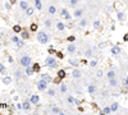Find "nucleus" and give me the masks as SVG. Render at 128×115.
<instances>
[{
  "label": "nucleus",
  "instance_id": "obj_46",
  "mask_svg": "<svg viewBox=\"0 0 128 115\" xmlns=\"http://www.w3.org/2000/svg\"><path fill=\"white\" fill-rule=\"evenodd\" d=\"M96 76H97L99 78H101V77L104 76V73H103V70H97V72H96Z\"/></svg>",
  "mask_w": 128,
  "mask_h": 115
},
{
  "label": "nucleus",
  "instance_id": "obj_22",
  "mask_svg": "<svg viewBox=\"0 0 128 115\" xmlns=\"http://www.w3.org/2000/svg\"><path fill=\"white\" fill-rule=\"evenodd\" d=\"M101 113H103V114H105V115H108V114L112 113V109H110V106H105V107H103Z\"/></svg>",
  "mask_w": 128,
  "mask_h": 115
},
{
  "label": "nucleus",
  "instance_id": "obj_3",
  "mask_svg": "<svg viewBox=\"0 0 128 115\" xmlns=\"http://www.w3.org/2000/svg\"><path fill=\"white\" fill-rule=\"evenodd\" d=\"M19 64H21V67H28V65H31L32 64V59L28 56V55H24V56H22L21 59H19Z\"/></svg>",
  "mask_w": 128,
  "mask_h": 115
},
{
  "label": "nucleus",
  "instance_id": "obj_19",
  "mask_svg": "<svg viewBox=\"0 0 128 115\" xmlns=\"http://www.w3.org/2000/svg\"><path fill=\"white\" fill-rule=\"evenodd\" d=\"M115 76H116V73L113 70V69H110V70L106 73V77H108L109 79H110V78H115Z\"/></svg>",
  "mask_w": 128,
  "mask_h": 115
},
{
  "label": "nucleus",
  "instance_id": "obj_5",
  "mask_svg": "<svg viewBox=\"0 0 128 115\" xmlns=\"http://www.w3.org/2000/svg\"><path fill=\"white\" fill-rule=\"evenodd\" d=\"M72 77L73 78H81L82 77V72L80 70V69H73V70H72Z\"/></svg>",
  "mask_w": 128,
  "mask_h": 115
},
{
  "label": "nucleus",
  "instance_id": "obj_57",
  "mask_svg": "<svg viewBox=\"0 0 128 115\" xmlns=\"http://www.w3.org/2000/svg\"><path fill=\"white\" fill-rule=\"evenodd\" d=\"M10 5H12V4H9V3H7V4H5V8H7V9H9V8H10Z\"/></svg>",
  "mask_w": 128,
  "mask_h": 115
},
{
  "label": "nucleus",
  "instance_id": "obj_30",
  "mask_svg": "<svg viewBox=\"0 0 128 115\" xmlns=\"http://www.w3.org/2000/svg\"><path fill=\"white\" fill-rule=\"evenodd\" d=\"M13 31H14L15 33H19V32H22V28H21L19 24H15V26L13 27Z\"/></svg>",
  "mask_w": 128,
  "mask_h": 115
},
{
  "label": "nucleus",
  "instance_id": "obj_14",
  "mask_svg": "<svg viewBox=\"0 0 128 115\" xmlns=\"http://www.w3.org/2000/svg\"><path fill=\"white\" fill-rule=\"evenodd\" d=\"M116 17H118V19H119L120 22H123V21L126 19V14L123 13V12H118V13H116Z\"/></svg>",
  "mask_w": 128,
  "mask_h": 115
},
{
  "label": "nucleus",
  "instance_id": "obj_26",
  "mask_svg": "<svg viewBox=\"0 0 128 115\" xmlns=\"http://www.w3.org/2000/svg\"><path fill=\"white\" fill-rule=\"evenodd\" d=\"M51 113H54V114H63L62 110H60L59 107H57V106H53L51 107Z\"/></svg>",
  "mask_w": 128,
  "mask_h": 115
},
{
  "label": "nucleus",
  "instance_id": "obj_31",
  "mask_svg": "<svg viewBox=\"0 0 128 115\" xmlns=\"http://www.w3.org/2000/svg\"><path fill=\"white\" fill-rule=\"evenodd\" d=\"M32 68H33V72H35V73H38V72H40V64H37V63H36V64H33Z\"/></svg>",
  "mask_w": 128,
  "mask_h": 115
},
{
  "label": "nucleus",
  "instance_id": "obj_54",
  "mask_svg": "<svg viewBox=\"0 0 128 115\" xmlns=\"http://www.w3.org/2000/svg\"><path fill=\"white\" fill-rule=\"evenodd\" d=\"M123 41H124V42H128V33H126V34H124V37H123Z\"/></svg>",
  "mask_w": 128,
  "mask_h": 115
},
{
  "label": "nucleus",
  "instance_id": "obj_42",
  "mask_svg": "<svg viewBox=\"0 0 128 115\" xmlns=\"http://www.w3.org/2000/svg\"><path fill=\"white\" fill-rule=\"evenodd\" d=\"M57 56L59 58V59H63V58H64V54L62 53V51H57Z\"/></svg>",
  "mask_w": 128,
  "mask_h": 115
},
{
  "label": "nucleus",
  "instance_id": "obj_43",
  "mask_svg": "<svg viewBox=\"0 0 128 115\" xmlns=\"http://www.w3.org/2000/svg\"><path fill=\"white\" fill-rule=\"evenodd\" d=\"M47 95H49V96H55V90H53V88L49 90V91H47Z\"/></svg>",
  "mask_w": 128,
  "mask_h": 115
},
{
  "label": "nucleus",
  "instance_id": "obj_32",
  "mask_svg": "<svg viewBox=\"0 0 128 115\" xmlns=\"http://www.w3.org/2000/svg\"><path fill=\"white\" fill-rule=\"evenodd\" d=\"M38 30V26L36 24V23H32V24H31V31L32 32H36Z\"/></svg>",
  "mask_w": 128,
  "mask_h": 115
},
{
  "label": "nucleus",
  "instance_id": "obj_39",
  "mask_svg": "<svg viewBox=\"0 0 128 115\" xmlns=\"http://www.w3.org/2000/svg\"><path fill=\"white\" fill-rule=\"evenodd\" d=\"M14 76H15V78L19 79V78L22 77V72H21V70H15V72H14Z\"/></svg>",
  "mask_w": 128,
  "mask_h": 115
},
{
  "label": "nucleus",
  "instance_id": "obj_37",
  "mask_svg": "<svg viewBox=\"0 0 128 115\" xmlns=\"http://www.w3.org/2000/svg\"><path fill=\"white\" fill-rule=\"evenodd\" d=\"M35 5H36V9H37V10H41V9H42V4H41V1H36Z\"/></svg>",
  "mask_w": 128,
  "mask_h": 115
},
{
  "label": "nucleus",
  "instance_id": "obj_29",
  "mask_svg": "<svg viewBox=\"0 0 128 115\" xmlns=\"http://www.w3.org/2000/svg\"><path fill=\"white\" fill-rule=\"evenodd\" d=\"M44 24H45L47 28H50V27L53 26V21H51V19H45V22H44Z\"/></svg>",
  "mask_w": 128,
  "mask_h": 115
},
{
  "label": "nucleus",
  "instance_id": "obj_58",
  "mask_svg": "<svg viewBox=\"0 0 128 115\" xmlns=\"http://www.w3.org/2000/svg\"><path fill=\"white\" fill-rule=\"evenodd\" d=\"M9 1H10V4H15L17 0H9Z\"/></svg>",
  "mask_w": 128,
  "mask_h": 115
},
{
  "label": "nucleus",
  "instance_id": "obj_48",
  "mask_svg": "<svg viewBox=\"0 0 128 115\" xmlns=\"http://www.w3.org/2000/svg\"><path fill=\"white\" fill-rule=\"evenodd\" d=\"M23 109V104H17V110H22Z\"/></svg>",
  "mask_w": 128,
  "mask_h": 115
},
{
  "label": "nucleus",
  "instance_id": "obj_17",
  "mask_svg": "<svg viewBox=\"0 0 128 115\" xmlns=\"http://www.w3.org/2000/svg\"><path fill=\"white\" fill-rule=\"evenodd\" d=\"M33 73H35V72H33V68H32L31 65L26 67V74H27V76H32Z\"/></svg>",
  "mask_w": 128,
  "mask_h": 115
},
{
  "label": "nucleus",
  "instance_id": "obj_16",
  "mask_svg": "<svg viewBox=\"0 0 128 115\" xmlns=\"http://www.w3.org/2000/svg\"><path fill=\"white\" fill-rule=\"evenodd\" d=\"M110 109H112V113L116 111V110L119 109V104H118V102H113L112 105H110Z\"/></svg>",
  "mask_w": 128,
  "mask_h": 115
},
{
  "label": "nucleus",
  "instance_id": "obj_23",
  "mask_svg": "<svg viewBox=\"0 0 128 115\" xmlns=\"http://www.w3.org/2000/svg\"><path fill=\"white\" fill-rule=\"evenodd\" d=\"M59 88H60V92H62V93H65V92H67V90H68V87H67V84H65V83H63V82L60 83V87H59Z\"/></svg>",
  "mask_w": 128,
  "mask_h": 115
},
{
  "label": "nucleus",
  "instance_id": "obj_2",
  "mask_svg": "<svg viewBox=\"0 0 128 115\" xmlns=\"http://www.w3.org/2000/svg\"><path fill=\"white\" fill-rule=\"evenodd\" d=\"M37 41L42 44V45H45L49 42V36H47V33L46 32H44V31H40V32H37Z\"/></svg>",
  "mask_w": 128,
  "mask_h": 115
},
{
  "label": "nucleus",
  "instance_id": "obj_4",
  "mask_svg": "<svg viewBox=\"0 0 128 115\" xmlns=\"http://www.w3.org/2000/svg\"><path fill=\"white\" fill-rule=\"evenodd\" d=\"M47 84H49V83L46 82L45 79H41L40 82L37 83V88L40 90V91H45V90H46V87H47Z\"/></svg>",
  "mask_w": 128,
  "mask_h": 115
},
{
  "label": "nucleus",
  "instance_id": "obj_41",
  "mask_svg": "<svg viewBox=\"0 0 128 115\" xmlns=\"http://www.w3.org/2000/svg\"><path fill=\"white\" fill-rule=\"evenodd\" d=\"M53 82H54V83H57V84H60V83H62V78L57 77V78H55V79L53 80Z\"/></svg>",
  "mask_w": 128,
  "mask_h": 115
},
{
  "label": "nucleus",
  "instance_id": "obj_50",
  "mask_svg": "<svg viewBox=\"0 0 128 115\" xmlns=\"http://www.w3.org/2000/svg\"><path fill=\"white\" fill-rule=\"evenodd\" d=\"M67 40H68V41H69V42H73V41H74V40H76V37H74V36H69V37H68V38H67Z\"/></svg>",
  "mask_w": 128,
  "mask_h": 115
},
{
  "label": "nucleus",
  "instance_id": "obj_1",
  "mask_svg": "<svg viewBox=\"0 0 128 115\" xmlns=\"http://www.w3.org/2000/svg\"><path fill=\"white\" fill-rule=\"evenodd\" d=\"M45 65L53 69V68H57L58 67V61H57V59H55L53 55H49L45 59Z\"/></svg>",
  "mask_w": 128,
  "mask_h": 115
},
{
  "label": "nucleus",
  "instance_id": "obj_13",
  "mask_svg": "<svg viewBox=\"0 0 128 115\" xmlns=\"http://www.w3.org/2000/svg\"><path fill=\"white\" fill-rule=\"evenodd\" d=\"M23 110H26V111L31 110V101H24L23 102Z\"/></svg>",
  "mask_w": 128,
  "mask_h": 115
},
{
  "label": "nucleus",
  "instance_id": "obj_9",
  "mask_svg": "<svg viewBox=\"0 0 128 115\" xmlns=\"http://www.w3.org/2000/svg\"><path fill=\"white\" fill-rule=\"evenodd\" d=\"M19 8L22 10H27V9H28V3L24 1V0H21V1H19Z\"/></svg>",
  "mask_w": 128,
  "mask_h": 115
},
{
  "label": "nucleus",
  "instance_id": "obj_21",
  "mask_svg": "<svg viewBox=\"0 0 128 115\" xmlns=\"http://www.w3.org/2000/svg\"><path fill=\"white\" fill-rule=\"evenodd\" d=\"M68 63H69L70 65L76 67V68H77V67L80 65V61H78V60H76V59H69V61H68Z\"/></svg>",
  "mask_w": 128,
  "mask_h": 115
},
{
  "label": "nucleus",
  "instance_id": "obj_55",
  "mask_svg": "<svg viewBox=\"0 0 128 115\" xmlns=\"http://www.w3.org/2000/svg\"><path fill=\"white\" fill-rule=\"evenodd\" d=\"M124 86L128 88V77H127V78H126V80H124Z\"/></svg>",
  "mask_w": 128,
  "mask_h": 115
},
{
  "label": "nucleus",
  "instance_id": "obj_12",
  "mask_svg": "<svg viewBox=\"0 0 128 115\" xmlns=\"http://www.w3.org/2000/svg\"><path fill=\"white\" fill-rule=\"evenodd\" d=\"M87 92H88L90 95H93V93L96 92V87H95L93 84H90V86L87 87Z\"/></svg>",
  "mask_w": 128,
  "mask_h": 115
},
{
  "label": "nucleus",
  "instance_id": "obj_27",
  "mask_svg": "<svg viewBox=\"0 0 128 115\" xmlns=\"http://www.w3.org/2000/svg\"><path fill=\"white\" fill-rule=\"evenodd\" d=\"M82 14H83V10L82 9H77V10H74V13H73L74 17H81Z\"/></svg>",
  "mask_w": 128,
  "mask_h": 115
},
{
  "label": "nucleus",
  "instance_id": "obj_18",
  "mask_svg": "<svg viewBox=\"0 0 128 115\" xmlns=\"http://www.w3.org/2000/svg\"><path fill=\"white\" fill-rule=\"evenodd\" d=\"M65 76H67V73H65L64 69H59V70H58V77L63 79V78H65Z\"/></svg>",
  "mask_w": 128,
  "mask_h": 115
},
{
  "label": "nucleus",
  "instance_id": "obj_36",
  "mask_svg": "<svg viewBox=\"0 0 128 115\" xmlns=\"http://www.w3.org/2000/svg\"><path fill=\"white\" fill-rule=\"evenodd\" d=\"M88 64H90V67L93 68V67H96V65H97V60H96V59H92L90 63H88Z\"/></svg>",
  "mask_w": 128,
  "mask_h": 115
},
{
  "label": "nucleus",
  "instance_id": "obj_45",
  "mask_svg": "<svg viewBox=\"0 0 128 115\" xmlns=\"http://www.w3.org/2000/svg\"><path fill=\"white\" fill-rule=\"evenodd\" d=\"M60 14H62L63 17H65L67 14H68V10H67V9H62V10H60Z\"/></svg>",
  "mask_w": 128,
  "mask_h": 115
},
{
  "label": "nucleus",
  "instance_id": "obj_51",
  "mask_svg": "<svg viewBox=\"0 0 128 115\" xmlns=\"http://www.w3.org/2000/svg\"><path fill=\"white\" fill-rule=\"evenodd\" d=\"M12 41L17 44V42H18V41H19V38H18V37H17V36H13V37H12Z\"/></svg>",
  "mask_w": 128,
  "mask_h": 115
},
{
  "label": "nucleus",
  "instance_id": "obj_44",
  "mask_svg": "<svg viewBox=\"0 0 128 115\" xmlns=\"http://www.w3.org/2000/svg\"><path fill=\"white\" fill-rule=\"evenodd\" d=\"M17 46H18V47H23V46H24V42L22 41V40H19V41L17 42Z\"/></svg>",
  "mask_w": 128,
  "mask_h": 115
},
{
  "label": "nucleus",
  "instance_id": "obj_25",
  "mask_svg": "<svg viewBox=\"0 0 128 115\" xmlns=\"http://www.w3.org/2000/svg\"><path fill=\"white\" fill-rule=\"evenodd\" d=\"M3 83H4V84H7V86L10 84V83H12V78L8 77V76H7V77H4V78H3Z\"/></svg>",
  "mask_w": 128,
  "mask_h": 115
},
{
  "label": "nucleus",
  "instance_id": "obj_20",
  "mask_svg": "<svg viewBox=\"0 0 128 115\" xmlns=\"http://www.w3.org/2000/svg\"><path fill=\"white\" fill-rule=\"evenodd\" d=\"M55 12H57V8H55L54 5H50V7L47 8V13H49V14L53 15V14H55Z\"/></svg>",
  "mask_w": 128,
  "mask_h": 115
},
{
  "label": "nucleus",
  "instance_id": "obj_28",
  "mask_svg": "<svg viewBox=\"0 0 128 115\" xmlns=\"http://www.w3.org/2000/svg\"><path fill=\"white\" fill-rule=\"evenodd\" d=\"M33 10H35V9H33L32 7H28V9H27V10H26V15H28V17H31V15L33 14Z\"/></svg>",
  "mask_w": 128,
  "mask_h": 115
},
{
  "label": "nucleus",
  "instance_id": "obj_38",
  "mask_svg": "<svg viewBox=\"0 0 128 115\" xmlns=\"http://www.w3.org/2000/svg\"><path fill=\"white\" fill-rule=\"evenodd\" d=\"M78 4V0H69V5L70 7H76Z\"/></svg>",
  "mask_w": 128,
  "mask_h": 115
},
{
  "label": "nucleus",
  "instance_id": "obj_47",
  "mask_svg": "<svg viewBox=\"0 0 128 115\" xmlns=\"http://www.w3.org/2000/svg\"><path fill=\"white\" fill-rule=\"evenodd\" d=\"M93 27H95V28H99V27H100V21H95V22H93Z\"/></svg>",
  "mask_w": 128,
  "mask_h": 115
},
{
  "label": "nucleus",
  "instance_id": "obj_49",
  "mask_svg": "<svg viewBox=\"0 0 128 115\" xmlns=\"http://www.w3.org/2000/svg\"><path fill=\"white\" fill-rule=\"evenodd\" d=\"M4 72H5V67L0 63V73H4Z\"/></svg>",
  "mask_w": 128,
  "mask_h": 115
},
{
  "label": "nucleus",
  "instance_id": "obj_34",
  "mask_svg": "<svg viewBox=\"0 0 128 115\" xmlns=\"http://www.w3.org/2000/svg\"><path fill=\"white\" fill-rule=\"evenodd\" d=\"M47 53H49V55H54V54H57V51L54 50V47H53V46H50V47H49V50H47Z\"/></svg>",
  "mask_w": 128,
  "mask_h": 115
},
{
  "label": "nucleus",
  "instance_id": "obj_11",
  "mask_svg": "<svg viewBox=\"0 0 128 115\" xmlns=\"http://www.w3.org/2000/svg\"><path fill=\"white\" fill-rule=\"evenodd\" d=\"M57 28H58V31L63 32V31L65 30V23H64V22H58V23H57Z\"/></svg>",
  "mask_w": 128,
  "mask_h": 115
},
{
  "label": "nucleus",
  "instance_id": "obj_8",
  "mask_svg": "<svg viewBox=\"0 0 128 115\" xmlns=\"http://www.w3.org/2000/svg\"><path fill=\"white\" fill-rule=\"evenodd\" d=\"M30 101H31V104H35V105H36V104L40 102V97H38L37 95H32L30 97Z\"/></svg>",
  "mask_w": 128,
  "mask_h": 115
},
{
  "label": "nucleus",
  "instance_id": "obj_59",
  "mask_svg": "<svg viewBox=\"0 0 128 115\" xmlns=\"http://www.w3.org/2000/svg\"><path fill=\"white\" fill-rule=\"evenodd\" d=\"M33 1H35V3H36V1H41V0H33Z\"/></svg>",
  "mask_w": 128,
  "mask_h": 115
},
{
  "label": "nucleus",
  "instance_id": "obj_52",
  "mask_svg": "<svg viewBox=\"0 0 128 115\" xmlns=\"http://www.w3.org/2000/svg\"><path fill=\"white\" fill-rule=\"evenodd\" d=\"M64 18H65V19H67V21H70V19H72V15H70V14H69V13H68V14H67V15H65V17H64Z\"/></svg>",
  "mask_w": 128,
  "mask_h": 115
},
{
  "label": "nucleus",
  "instance_id": "obj_7",
  "mask_svg": "<svg viewBox=\"0 0 128 115\" xmlns=\"http://www.w3.org/2000/svg\"><path fill=\"white\" fill-rule=\"evenodd\" d=\"M67 51H68L69 54H76V46L73 44H69L67 46Z\"/></svg>",
  "mask_w": 128,
  "mask_h": 115
},
{
  "label": "nucleus",
  "instance_id": "obj_53",
  "mask_svg": "<svg viewBox=\"0 0 128 115\" xmlns=\"http://www.w3.org/2000/svg\"><path fill=\"white\" fill-rule=\"evenodd\" d=\"M81 104H82V102H81L80 100H77V99H76V101H74V105H77V106H81Z\"/></svg>",
  "mask_w": 128,
  "mask_h": 115
},
{
  "label": "nucleus",
  "instance_id": "obj_56",
  "mask_svg": "<svg viewBox=\"0 0 128 115\" xmlns=\"http://www.w3.org/2000/svg\"><path fill=\"white\" fill-rule=\"evenodd\" d=\"M8 63H13V58L12 56H8Z\"/></svg>",
  "mask_w": 128,
  "mask_h": 115
},
{
  "label": "nucleus",
  "instance_id": "obj_10",
  "mask_svg": "<svg viewBox=\"0 0 128 115\" xmlns=\"http://www.w3.org/2000/svg\"><path fill=\"white\" fill-rule=\"evenodd\" d=\"M41 79H45V80H46L47 83H51V82H53L51 77H50V76H49L47 73H42V74H41Z\"/></svg>",
  "mask_w": 128,
  "mask_h": 115
},
{
  "label": "nucleus",
  "instance_id": "obj_6",
  "mask_svg": "<svg viewBox=\"0 0 128 115\" xmlns=\"http://www.w3.org/2000/svg\"><path fill=\"white\" fill-rule=\"evenodd\" d=\"M120 53H122L120 46L116 45V46H113V47H112V54H113V55H119Z\"/></svg>",
  "mask_w": 128,
  "mask_h": 115
},
{
  "label": "nucleus",
  "instance_id": "obj_40",
  "mask_svg": "<svg viewBox=\"0 0 128 115\" xmlns=\"http://www.w3.org/2000/svg\"><path fill=\"white\" fill-rule=\"evenodd\" d=\"M85 55H86V58H91L92 56V50H87L85 53Z\"/></svg>",
  "mask_w": 128,
  "mask_h": 115
},
{
  "label": "nucleus",
  "instance_id": "obj_35",
  "mask_svg": "<svg viewBox=\"0 0 128 115\" xmlns=\"http://www.w3.org/2000/svg\"><path fill=\"white\" fill-rule=\"evenodd\" d=\"M78 24H80L81 27H86V26H87V21H86V19H81V21L78 22Z\"/></svg>",
  "mask_w": 128,
  "mask_h": 115
},
{
  "label": "nucleus",
  "instance_id": "obj_33",
  "mask_svg": "<svg viewBox=\"0 0 128 115\" xmlns=\"http://www.w3.org/2000/svg\"><path fill=\"white\" fill-rule=\"evenodd\" d=\"M67 101H68L69 104H74V101H76V99H74V97L73 96H68V97H67Z\"/></svg>",
  "mask_w": 128,
  "mask_h": 115
},
{
  "label": "nucleus",
  "instance_id": "obj_15",
  "mask_svg": "<svg viewBox=\"0 0 128 115\" xmlns=\"http://www.w3.org/2000/svg\"><path fill=\"white\" fill-rule=\"evenodd\" d=\"M109 86H110V87H116V86H118L116 79H115V78H110V79H109Z\"/></svg>",
  "mask_w": 128,
  "mask_h": 115
},
{
  "label": "nucleus",
  "instance_id": "obj_24",
  "mask_svg": "<svg viewBox=\"0 0 128 115\" xmlns=\"http://www.w3.org/2000/svg\"><path fill=\"white\" fill-rule=\"evenodd\" d=\"M21 36H22V38H23V40H28L30 38V33L27 31H22L21 32Z\"/></svg>",
  "mask_w": 128,
  "mask_h": 115
}]
</instances>
